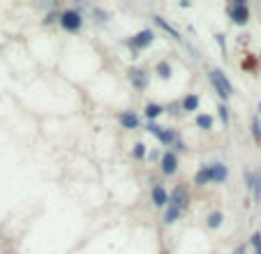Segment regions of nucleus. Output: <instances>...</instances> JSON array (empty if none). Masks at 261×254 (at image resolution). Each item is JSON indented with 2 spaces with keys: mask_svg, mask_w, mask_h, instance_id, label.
<instances>
[{
  "mask_svg": "<svg viewBox=\"0 0 261 254\" xmlns=\"http://www.w3.org/2000/svg\"><path fill=\"white\" fill-rule=\"evenodd\" d=\"M208 81H210V86H213V90L217 93V97H220V102H229L231 97H233V93H236V88H233V83L229 81V76L224 74L220 67H210L208 69Z\"/></svg>",
  "mask_w": 261,
  "mask_h": 254,
  "instance_id": "f257e3e1",
  "label": "nucleus"
},
{
  "mask_svg": "<svg viewBox=\"0 0 261 254\" xmlns=\"http://www.w3.org/2000/svg\"><path fill=\"white\" fill-rule=\"evenodd\" d=\"M123 44L130 49L132 60L139 58V53L146 51V49H150V46L155 44V30H153V28L139 30V32H134L132 37H125V39H123Z\"/></svg>",
  "mask_w": 261,
  "mask_h": 254,
  "instance_id": "f03ea898",
  "label": "nucleus"
},
{
  "mask_svg": "<svg viewBox=\"0 0 261 254\" xmlns=\"http://www.w3.org/2000/svg\"><path fill=\"white\" fill-rule=\"evenodd\" d=\"M58 26H60L65 32L69 35H77L84 30V14H81V7H67L58 12Z\"/></svg>",
  "mask_w": 261,
  "mask_h": 254,
  "instance_id": "7ed1b4c3",
  "label": "nucleus"
},
{
  "mask_svg": "<svg viewBox=\"0 0 261 254\" xmlns=\"http://www.w3.org/2000/svg\"><path fill=\"white\" fill-rule=\"evenodd\" d=\"M227 16L233 26H247L250 23V5L245 0H233L227 5Z\"/></svg>",
  "mask_w": 261,
  "mask_h": 254,
  "instance_id": "20e7f679",
  "label": "nucleus"
},
{
  "mask_svg": "<svg viewBox=\"0 0 261 254\" xmlns=\"http://www.w3.org/2000/svg\"><path fill=\"white\" fill-rule=\"evenodd\" d=\"M190 203H192V194H190V187L185 185V183H178L174 185V190L169 192V203L167 206H176L185 213V210L190 208Z\"/></svg>",
  "mask_w": 261,
  "mask_h": 254,
  "instance_id": "39448f33",
  "label": "nucleus"
},
{
  "mask_svg": "<svg viewBox=\"0 0 261 254\" xmlns=\"http://www.w3.org/2000/svg\"><path fill=\"white\" fill-rule=\"evenodd\" d=\"M160 173L164 178H174L178 173V166H180V157L174 153V150H162V157H160Z\"/></svg>",
  "mask_w": 261,
  "mask_h": 254,
  "instance_id": "423d86ee",
  "label": "nucleus"
},
{
  "mask_svg": "<svg viewBox=\"0 0 261 254\" xmlns=\"http://www.w3.org/2000/svg\"><path fill=\"white\" fill-rule=\"evenodd\" d=\"M127 81L137 93H144L148 90V83H150V69L146 67H130L127 69Z\"/></svg>",
  "mask_w": 261,
  "mask_h": 254,
  "instance_id": "0eeeda50",
  "label": "nucleus"
},
{
  "mask_svg": "<svg viewBox=\"0 0 261 254\" xmlns=\"http://www.w3.org/2000/svg\"><path fill=\"white\" fill-rule=\"evenodd\" d=\"M150 203H153L157 210L167 208V203H169V190L162 185V183H153V185H150Z\"/></svg>",
  "mask_w": 261,
  "mask_h": 254,
  "instance_id": "6e6552de",
  "label": "nucleus"
},
{
  "mask_svg": "<svg viewBox=\"0 0 261 254\" xmlns=\"http://www.w3.org/2000/svg\"><path fill=\"white\" fill-rule=\"evenodd\" d=\"M118 125L123 129H139L141 127V116H139V111L125 109V111L118 113Z\"/></svg>",
  "mask_w": 261,
  "mask_h": 254,
  "instance_id": "1a4fd4ad",
  "label": "nucleus"
},
{
  "mask_svg": "<svg viewBox=\"0 0 261 254\" xmlns=\"http://www.w3.org/2000/svg\"><path fill=\"white\" fill-rule=\"evenodd\" d=\"M155 139L160 141V146H162L164 150H169L171 146H174V143H176L178 139H180V132H178L176 127H162L160 134L155 136Z\"/></svg>",
  "mask_w": 261,
  "mask_h": 254,
  "instance_id": "9d476101",
  "label": "nucleus"
},
{
  "mask_svg": "<svg viewBox=\"0 0 261 254\" xmlns=\"http://www.w3.org/2000/svg\"><path fill=\"white\" fill-rule=\"evenodd\" d=\"M153 23H155V28H160L162 32H167V35H169V37L174 39V42H178V44H183V37H180V32H178V30L174 28V26H171V23L167 21L164 16L155 14V16H153Z\"/></svg>",
  "mask_w": 261,
  "mask_h": 254,
  "instance_id": "9b49d317",
  "label": "nucleus"
},
{
  "mask_svg": "<svg viewBox=\"0 0 261 254\" xmlns=\"http://www.w3.org/2000/svg\"><path fill=\"white\" fill-rule=\"evenodd\" d=\"M153 74L160 79V81H171L174 76V65L169 63V58H162L153 65Z\"/></svg>",
  "mask_w": 261,
  "mask_h": 254,
  "instance_id": "f8f14e48",
  "label": "nucleus"
},
{
  "mask_svg": "<svg viewBox=\"0 0 261 254\" xmlns=\"http://www.w3.org/2000/svg\"><path fill=\"white\" fill-rule=\"evenodd\" d=\"M178 102H180V111L183 113H197L201 106V97L197 93H187V95H183Z\"/></svg>",
  "mask_w": 261,
  "mask_h": 254,
  "instance_id": "ddd939ff",
  "label": "nucleus"
},
{
  "mask_svg": "<svg viewBox=\"0 0 261 254\" xmlns=\"http://www.w3.org/2000/svg\"><path fill=\"white\" fill-rule=\"evenodd\" d=\"M210 178L215 185H224L227 178H229V166L224 164V162H213L210 164Z\"/></svg>",
  "mask_w": 261,
  "mask_h": 254,
  "instance_id": "4468645a",
  "label": "nucleus"
},
{
  "mask_svg": "<svg viewBox=\"0 0 261 254\" xmlns=\"http://www.w3.org/2000/svg\"><path fill=\"white\" fill-rule=\"evenodd\" d=\"M162 116H164V106L160 102H146L144 104V118H146V123H157V118H162Z\"/></svg>",
  "mask_w": 261,
  "mask_h": 254,
  "instance_id": "2eb2a0df",
  "label": "nucleus"
},
{
  "mask_svg": "<svg viewBox=\"0 0 261 254\" xmlns=\"http://www.w3.org/2000/svg\"><path fill=\"white\" fill-rule=\"evenodd\" d=\"M192 183H194V187H199V190L210 185V183H213V178H210V164H201L199 169H197V173H194Z\"/></svg>",
  "mask_w": 261,
  "mask_h": 254,
  "instance_id": "dca6fc26",
  "label": "nucleus"
},
{
  "mask_svg": "<svg viewBox=\"0 0 261 254\" xmlns=\"http://www.w3.org/2000/svg\"><path fill=\"white\" fill-rule=\"evenodd\" d=\"M194 125H197V129H201V132H213V129H215V116L201 111V113H197Z\"/></svg>",
  "mask_w": 261,
  "mask_h": 254,
  "instance_id": "f3484780",
  "label": "nucleus"
},
{
  "mask_svg": "<svg viewBox=\"0 0 261 254\" xmlns=\"http://www.w3.org/2000/svg\"><path fill=\"white\" fill-rule=\"evenodd\" d=\"M185 213L180 208H176V206H167V208L162 210V224L164 226H171V224H176L178 220L183 217Z\"/></svg>",
  "mask_w": 261,
  "mask_h": 254,
  "instance_id": "a211bd4d",
  "label": "nucleus"
},
{
  "mask_svg": "<svg viewBox=\"0 0 261 254\" xmlns=\"http://www.w3.org/2000/svg\"><path fill=\"white\" fill-rule=\"evenodd\" d=\"M203 224H206V229H210V231H217V229L224 224V213L222 210H210L206 215V220H203Z\"/></svg>",
  "mask_w": 261,
  "mask_h": 254,
  "instance_id": "6ab92c4d",
  "label": "nucleus"
},
{
  "mask_svg": "<svg viewBox=\"0 0 261 254\" xmlns=\"http://www.w3.org/2000/svg\"><path fill=\"white\" fill-rule=\"evenodd\" d=\"M217 118H220V123L224 125V129H229V125H231V109H229V104H224V102L217 104Z\"/></svg>",
  "mask_w": 261,
  "mask_h": 254,
  "instance_id": "aec40b11",
  "label": "nucleus"
},
{
  "mask_svg": "<svg viewBox=\"0 0 261 254\" xmlns=\"http://www.w3.org/2000/svg\"><path fill=\"white\" fill-rule=\"evenodd\" d=\"M132 159H134V162H144V159H146V155H148V146L144 141H137L134 143V146H132Z\"/></svg>",
  "mask_w": 261,
  "mask_h": 254,
  "instance_id": "412c9836",
  "label": "nucleus"
},
{
  "mask_svg": "<svg viewBox=\"0 0 261 254\" xmlns=\"http://www.w3.org/2000/svg\"><path fill=\"white\" fill-rule=\"evenodd\" d=\"M252 199L257 203H261V169L254 173V183H252Z\"/></svg>",
  "mask_w": 261,
  "mask_h": 254,
  "instance_id": "4be33fe9",
  "label": "nucleus"
},
{
  "mask_svg": "<svg viewBox=\"0 0 261 254\" xmlns=\"http://www.w3.org/2000/svg\"><path fill=\"white\" fill-rule=\"evenodd\" d=\"M213 39H215L217 46H220V53H222L224 58H227V56H229V46H227V35H224V32H215V35H213Z\"/></svg>",
  "mask_w": 261,
  "mask_h": 254,
  "instance_id": "5701e85b",
  "label": "nucleus"
},
{
  "mask_svg": "<svg viewBox=\"0 0 261 254\" xmlns=\"http://www.w3.org/2000/svg\"><path fill=\"white\" fill-rule=\"evenodd\" d=\"M250 129H252V139L257 146H261V123L259 118H252V125H250Z\"/></svg>",
  "mask_w": 261,
  "mask_h": 254,
  "instance_id": "b1692460",
  "label": "nucleus"
},
{
  "mask_svg": "<svg viewBox=\"0 0 261 254\" xmlns=\"http://www.w3.org/2000/svg\"><path fill=\"white\" fill-rule=\"evenodd\" d=\"M164 113H169V116H174V118H178L180 116V102H171L169 106H164Z\"/></svg>",
  "mask_w": 261,
  "mask_h": 254,
  "instance_id": "393cba45",
  "label": "nucleus"
},
{
  "mask_svg": "<svg viewBox=\"0 0 261 254\" xmlns=\"http://www.w3.org/2000/svg\"><path fill=\"white\" fill-rule=\"evenodd\" d=\"M250 245L254 247V254H261V231H254L250 238Z\"/></svg>",
  "mask_w": 261,
  "mask_h": 254,
  "instance_id": "a878e982",
  "label": "nucleus"
},
{
  "mask_svg": "<svg viewBox=\"0 0 261 254\" xmlns=\"http://www.w3.org/2000/svg\"><path fill=\"white\" fill-rule=\"evenodd\" d=\"M240 67L245 69V72H250V69H257V58H254V56H250V53H247V58L243 60V63H240Z\"/></svg>",
  "mask_w": 261,
  "mask_h": 254,
  "instance_id": "bb28decb",
  "label": "nucleus"
},
{
  "mask_svg": "<svg viewBox=\"0 0 261 254\" xmlns=\"http://www.w3.org/2000/svg\"><path fill=\"white\" fill-rule=\"evenodd\" d=\"M160 157H162V150H157V148H148V155H146L148 162H153V164H160Z\"/></svg>",
  "mask_w": 261,
  "mask_h": 254,
  "instance_id": "cd10ccee",
  "label": "nucleus"
},
{
  "mask_svg": "<svg viewBox=\"0 0 261 254\" xmlns=\"http://www.w3.org/2000/svg\"><path fill=\"white\" fill-rule=\"evenodd\" d=\"M160 129H162L160 123H146V132H148V134L157 136V134H160Z\"/></svg>",
  "mask_w": 261,
  "mask_h": 254,
  "instance_id": "c85d7f7f",
  "label": "nucleus"
},
{
  "mask_svg": "<svg viewBox=\"0 0 261 254\" xmlns=\"http://www.w3.org/2000/svg\"><path fill=\"white\" fill-rule=\"evenodd\" d=\"M51 23H58V12H49V14L42 19V26H51Z\"/></svg>",
  "mask_w": 261,
  "mask_h": 254,
  "instance_id": "c756f323",
  "label": "nucleus"
},
{
  "mask_svg": "<svg viewBox=\"0 0 261 254\" xmlns=\"http://www.w3.org/2000/svg\"><path fill=\"white\" fill-rule=\"evenodd\" d=\"M92 14L97 16V21H107V19H109L107 12H102V9H97V7H92Z\"/></svg>",
  "mask_w": 261,
  "mask_h": 254,
  "instance_id": "7c9ffc66",
  "label": "nucleus"
},
{
  "mask_svg": "<svg viewBox=\"0 0 261 254\" xmlns=\"http://www.w3.org/2000/svg\"><path fill=\"white\" fill-rule=\"evenodd\" d=\"M231 254H247V245H245V243H243V245H236Z\"/></svg>",
  "mask_w": 261,
  "mask_h": 254,
  "instance_id": "2f4dec72",
  "label": "nucleus"
},
{
  "mask_svg": "<svg viewBox=\"0 0 261 254\" xmlns=\"http://www.w3.org/2000/svg\"><path fill=\"white\" fill-rule=\"evenodd\" d=\"M257 109H259V116H261V102H259V104H257Z\"/></svg>",
  "mask_w": 261,
  "mask_h": 254,
  "instance_id": "473e14b6",
  "label": "nucleus"
}]
</instances>
